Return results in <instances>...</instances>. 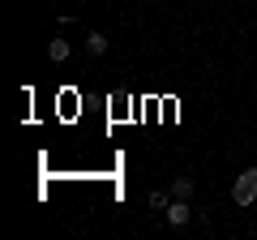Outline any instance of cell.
<instances>
[{"label":"cell","instance_id":"5","mask_svg":"<svg viewBox=\"0 0 257 240\" xmlns=\"http://www.w3.org/2000/svg\"><path fill=\"white\" fill-rule=\"evenodd\" d=\"M172 197H189V202H193V180H189V176H176V180H172Z\"/></svg>","mask_w":257,"mask_h":240},{"label":"cell","instance_id":"1","mask_svg":"<svg viewBox=\"0 0 257 240\" xmlns=\"http://www.w3.org/2000/svg\"><path fill=\"white\" fill-rule=\"evenodd\" d=\"M231 202L236 206H253L257 202V167H244V172L231 180Z\"/></svg>","mask_w":257,"mask_h":240},{"label":"cell","instance_id":"3","mask_svg":"<svg viewBox=\"0 0 257 240\" xmlns=\"http://www.w3.org/2000/svg\"><path fill=\"white\" fill-rule=\"evenodd\" d=\"M69 56H73V43H69V39H52V43H47V60H56V65H64Z\"/></svg>","mask_w":257,"mask_h":240},{"label":"cell","instance_id":"4","mask_svg":"<svg viewBox=\"0 0 257 240\" xmlns=\"http://www.w3.org/2000/svg\"><path fill=\"white\" fill-rule=\"evenodd\" d=\"M111 47V39L103 35V30H90V35H86V56H103Z\"/></svg>","mask_w":257,"mask_h":240},{"label":"cell","instance_id":"2","mask_svg":"<svg viewBox=\"0 0 257 240\" xmlns=\"http://www.w3.org/2000/svg\"><path fill=\"white\" fill-rule=\"evenodd\" d=\"M163 214H167V223H172V227H184V223L193 219V202H189V197H172Z\"/></svg>","mask_w":257,"mask_h":240},{"label":"cell","instance_id":"6","mask_svg":"<svg viewBox=\"0 0 257 240\" xmlns=\"http://www.w3.org/2000/svg\"><path fill=\"white\" fill-rule=\"evenodd\" d=\"M167 202H172L167 193H150V206H155V210H167Z\"/></svg>","mask_w":257,"mask_h":240}]
</instances>
